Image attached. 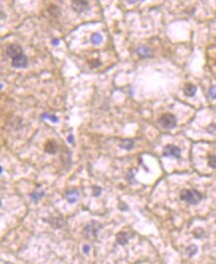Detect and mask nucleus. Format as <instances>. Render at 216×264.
<instances>
[{"instance_id": "f257e3e1", "label": "nucleus", "mask_w": 216, "mask_h": 264, "mask_svg": "<svg viewBox=\"0 0 216 264\" xmlns=\"http://www.w3.org/2000/svg\"><path fill=\"white\" fill-rule=\"evenodd\" d=\"M202 199V196L196 190H183L180 193V200L184 201L190 205H196Z\"/></svg>"}, {"instance_id": "f03ea898", "label": "nucleus", "mask_w": 216, "mask_h": 264, "mask_svg": "<svg viewBox=\"0 0 216 264\" xmlns=\"http://www.w3.org/2000/svg\"><path fill=\"white\" fill-rule=\"evenodd\" d=\"M159 123L165 129H172L176 126V118L171 113H164L159 119Z\"/></svg>"}, {"instance_id": "7ed1b4c3", "label": "nucleus", "mask_w": 216, "mask_h": 264, "mask_svg": "<svg viewBox=\"0 0 216 264\" xmlns=\"http://www.w3.org/2000/svg\"><path fill=\"white\" fill-rule=\"evenodd\" d=\"M100 228H102L101 223L97 222L95 220H94V221H91L90 223H88L87 226H85V229H84L85 235H86L88 238H96L97 233H98Z\"/></svg>"}, {"instance_id": "20e7f679", "label": "nucleus", "mask_w": 216, "mask_h": 264, "mask_svg": "<svg viewBox=\"0 0 216 264\" xmlns=\"http://www.w3.org/2000/svg\"><path fill=\"white\" fill-rule=\"evenodd\" d=\"M163 156H166V157L171 156V157H174L176 159H179L181 157V151L177 146L168 144L163 149Z\"/></svg>"}, {"instance_id": "39448f33", "label": "nucleus", "mask_w": 216, "mask_h": 264, "mask_svg": "<svg viewBox=\"0 0 216 264\" xmlns=\"http://www.w3.org/2000/svg\"><path fill=\"white\" fill-rule=\"evenodd\" d=\"M11 65H12L14 68H16V69H23V68H26L27 65H28V58L26 57L25 55L21 54L19 56H17V57H15V58L12 59Z\"/></svg>"}, {"instance_id": "423d86ee", "label": "nucleus", "mask_w": 216, "mask_h": 264, "mask_svg": "<svg viewBox=\"0 0 216 264\" xmlns=\"http://www.w3.org/2000/svg\"><path fill=\"white\" fill-rule=\"evenodd\" d=\"M72 8L77 13H82L89 8V2L83 0H73L72 1Z\"/></svg>"}, {"instance_id": "0eeeda50", "label": "nucleus", "mask_w": 216, "mask_h": 264, "mask_svg": "<svg viewBox=\"0 0 216 264\" xmlns=\"http://www.w3.org/2000/svg\"><path fill=\"white\" fill-rule=\"evenodd\" d=\"M6 54L7 56L11 57L12 59L15 58V57H17V56L22 54V48L17 44H11V45L7 46Z\"/></svg>"}, {"instance_id": "6e6552de", "label": "nucleus", "mask_w": 216, "mask_h": 264, "mask_svg": "<svg viewBox=\"0 0 216 264\" xmlns=\"http://www.w3.org/2000/svg\"><path fill=\"white\" fill-rule=\"evenodd\" d=\"M79 197H80V195L78 193V191H75V190L69 191V192H67L66 195H65L66 200L68 201L70 204H74L75 202H77V201L79 200Z\"/></svg>"}, {"instance_id": "1a4fd4ad", "label": "nucleus", "mask_w": 216, "mask_h": 264, "mask_svg": "<svg viewBox=\"0 0 216 264\" xmlns=\"http://www.w3.org/2000/svg\"><path fill=\"white\" fill-rule=\"evenodd\" d=\"M136 52H138V54L140 55V57H142V58H149V57L153 56L152 50L149 48H147V47H145V46L138 48Z\"/></svg>"}, {"instance_id": "9d476101", "label": "nucleus", "mask_w": 216, "mask_h": 264, "mask_svg": "<svg viewBox=\"0 0 216 264\" xmlns=\"http://www.w3.org/2000/svg\"><path fill=\"white\" fill-rule=\"evenodd\" d=\"M196 86L193 85L191 84H185V86L183 87V92L186 97H193L196 92Z\"/></svg>"}, {"instance_id": "9b49d317", "label": "nucleus", "mask_w": 216, "mask_h": 264, "mask_svg": "<svg viewBox=\"0 0 216 264\" xmlns=\"http://www.w3.org/2000/svg\"><path fill=\"white\" fill-rule=\"evenodd\" d=\"M57 145L55 141H48L45 145V151L49 154H55L57 152Z\"/></svg>"}, {"instance_id": "f8f14e48", "label": "nucleus", "mask_w": 216, "mask_h": 264, "mask_svg": "<svg viewBox=\"0 0 216 264\" xmlns=\"http://www.w3.org/2000/svg\"><path fill=\"white\" fill-rule=\"evenodd\" d=\"M120 147L125 150H132L134 147V141L132 139H124L120 143Z\"/></svg>"}, {"instance_id": "ddd939ff", "label": "nucleus", "mask_w": 216, "mask_h": 264, "mask_svg": "<svg viewBox=\"0 0 216 264\" xmlns=\"http://www.w3.org/2000/svg\"><path fill=\"white\" fill-rule=\"evenodd\" d=\"M127 240H128V235L127 234V232L121 231L118 233V235H117V241H118V243H120V244H121V245H125V244H127Z\"/></svg>"}, {"instance_id": "4468645a", "label": "nucleus", "mask_w": 216, "mask_h": 264, "mask_svg": "<svg viewBox=\"0 0 216 264\" xmlns=\"http://www.w3.org/2000/svg\"><path fill=\"white\" fill-rule=\"evenodd\" d=\"M102 41H103V37L100 34H98V33L92 34V36H91V42H92V44H94V45H100V44L102 43Z\"/></svg>"}, {"instance_id": "2eb2a0df", "label": "nucleus", "mask_w": 216, "mask_h": 264, "mask_svg": "<svg viewBox=\"0 0 216 264\" xmlns=\"http://www.w3.org/2000/svg\"><path fill=\"white\" fill-rule=\"evenodd\" d=\"M44 195H45V193L43 192V191L37 190V191H35V192H33V193L31 194V198L34 202H38L41 198H43V196H44Z\"/></svg>"}, {"instance_id": "dca6fc26", "label": "nucleus", "mask_w": 216, "mask_h": 264, "mask_svg": "<svg viewBox=\"0 0 216 264\" xmlns=\"http://www.w3.org/2000/svg\"><path fill=\"white\" fill-rule=\"evenodd\" d=\"M197 250H198V249H197V246L194 244L189 245V246L186 248V252H187L188 256H190V257H192L194 254H196Z\"/></svg>"}, {"instance_id": "f3484780", "label": "nucleus", "mask_w": 216, "mask_h": 264, "mask_svg": "<svg viewBox=\"0 0 216 264\" xmlns=\"http://www.w3.org/2000/svg\"><path fill=\"white\" fill-rule=\"evenodd\" d=\"M64 223L63 219H53L52 221H50V225L54 227H62Z\"/></svg>"}, {"instance_id": "a211bd4d", "label": "nucleus", "mask_w": 216, "mask_h": 264, "mask_svg": "<svg viewBox=\"0 0 216 264\" xmlns=\"http://www.w3.org/2000/svg\"><path fill=\"white\" fill-rule=\"evenodd\" d=\"M41 117L43 119H50V120H52V122H58V117L56 115H50L48 113H43Z\"/></svg>"}, {"instance_id": "6ab92c4d", "label": "nucleus", "mask_w": 216, "mask_h": 264, "mask_svg": "<svg viewBox=\"0 0 216 264\" xmlns=\"http://www.w3.org/2000/svg\"><path fill=\"white\" fill-rule=\"evenodd\" d=\"M208 165L211 168H216V156H210L208 158Z\"/></svg>"}, {"instance_id": "aec40b11", "label": "nucleus", "mask_w": 216, "mask_h": 264, "mask_svg": "<svg viewBox=\"0 0 216 264\" xmlns=\"http://www.w3.org/2000/svg\"><path fill=\"white\" fill-rule=\"evenodd\" d=\"M102 194V189L98 186H94L93 187V196L94 197H99Z\"/></svg>"}, {"instance_id": "412c9836", "label": "nucleus", "mask_w": 216, "mask_h": 264, "mask_svg": "<svg viewBox=\"0 0 216 264\" xmlns=\"http://www.w3.org/2000/svg\"><path fill=\"white\" fill-rule=\"evenodd\" d=\"M209 95L212 98H216V86H211L209 89Z\"/></svg>"}, {"instance_id": "4be33fe9", "label": "nucleus", "mask_w": 216, "mask_h": 264, "mask_svg": "<svg viewBox=\"0 0 216 264\" xmlns=\"http://www.w3.org/2000/svg\"><path fill=\"white\" fill-rule=\"evenodd\" d=\"M90 65H91V67L92 68H97V67H99L101 63H100V61H93V62H90Z\"/></svg>"}, {"instance_id": "5701e85b", "label": "nucleus", "mask_w": 216, "mask_h": 264, "mask_svg": "<svg viewBox=\"0 0 216 264\" xmlns=\"http://www.w3.org/2000/svg\"><path fill=\"white\" fill-rule=\"evenodd\" d=\"M83 250H84V252L86 253V254H88L90 252V246L89 245H84V247H83Z\"/></svg>"}, {"instance_id": "b1692460", "label": "nucleus", "mask_w": 216, "mask_h": 264, "mask_svg": "<svg viewBox=\"0 0 216 264\" xmlns=\"http://www.w3.org/2000/svg\"><path fill=\"white\" fill-rule=\"evenodd\" d=\"M52 45L58 46L59 45V40H58V39H54V40H52Z\"/></svg>"}, {"instance_id": "393cba45", "label": "nucleus", "mask_w": 216, "mask_h": 264, "mask_svg": "<svg viewBox=\"0 0 216 264\" xmlns=\"http://www.w3.org/2000/svg\"><path fill=\"white\" fill-rule=\"evenodd\" d=\"M68 142H69V143H73V142H74V137H73V135L68 136Z\"/></svg>"}, {"instance_id": "a878e982", "label": "nucleus", "mask_w": 216, "mask_h": 264, "mask_svg": "<svg viewBox=\"0 0 216 264\" xmlns=\"http://www.w3.org/2000/svg\"><path fill=\"white\" fill-rule=\"evenodd\" d=\"M128 3H134V2H138V1H127Z\"/></svg>"}]
</instances>
